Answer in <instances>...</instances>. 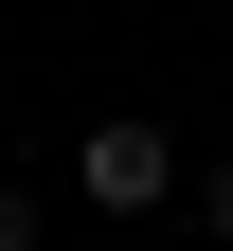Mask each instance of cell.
<instances>
[{
	"label": "cell",
	"mask_w": 233,
	"mask_h": 251,
	"mask_svg": "<svg viewBox=\"0 0 233 251\" xmlns=\"http://www.w3.org/2000/svg\"><path fill=\"white\" fill-rule=\"evenodd\" d=\"M72 198L90 215H161V198H180V144H161V126H90V144H72Z\"/></svg>",
	"instance_id": "6da1fadb"
},
{
	"label": "cell",
	"mask_w": 233,
	"mask_h": 251,
	"mask_svg": "<svg viewBox=\"0 0 233 251\" xmlns=\"http://www.w3.org/2000/svg\"><path fill=\"white\" fill-rule=\"evenodd\" d=\"M0 251H36V198H18V179H0Z\"/></svg>",
	"instance_id": "7a4b0ae2"
},
{
	"label": "cell",
	"mask_w": 233,
	"mask_h": 251,
	"mask_svg": "<svg viewBox=\"0 0 233 251\" xmlns=\"http://www.w3.org/2000/svg\"><path fill=\"white\" fill-rule=\"evenodd\" d=\"M215 233H233V162H215Z\"/></svg>",
	"instance_id": "3957f363"
}]
</instances>
